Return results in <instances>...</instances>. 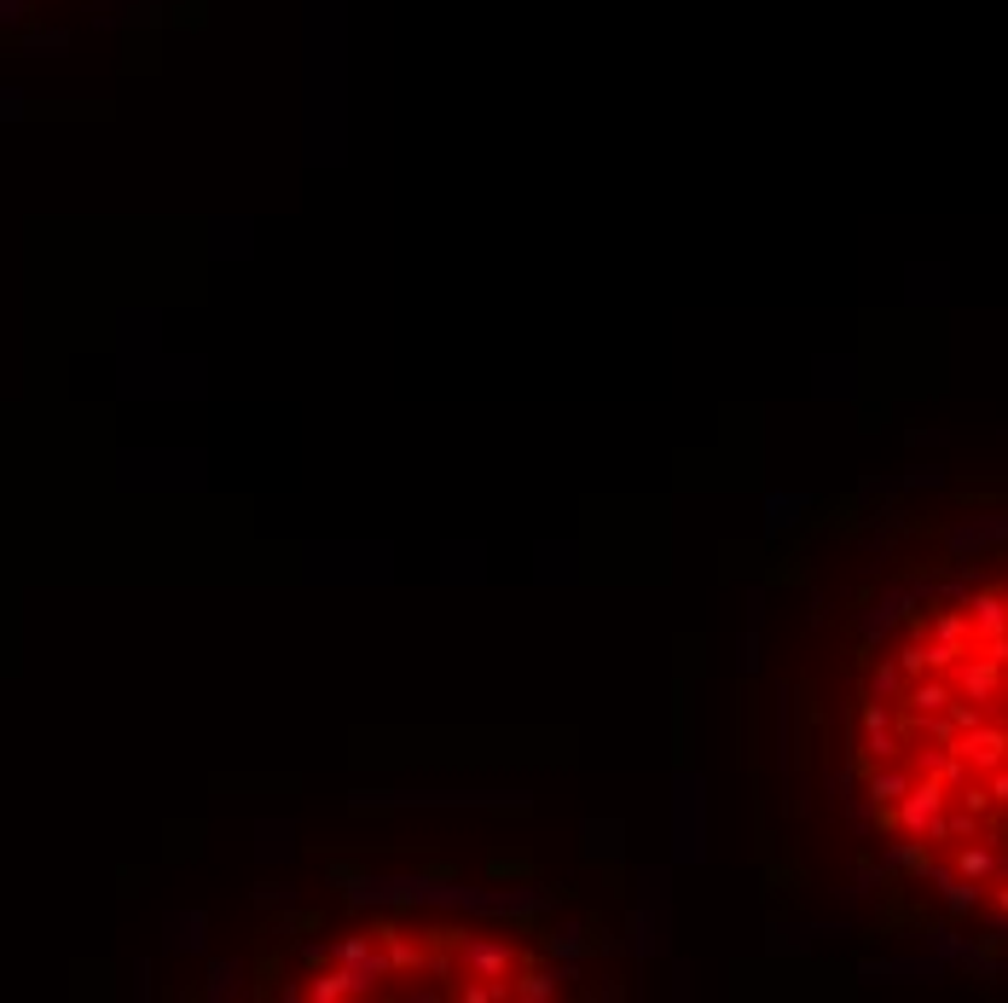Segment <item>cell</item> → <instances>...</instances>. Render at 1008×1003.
<instances>
[{"label": "cell", "mask_w": 1008, "mask_h": 1003, "mask_svg": "<svg viewBox=\"0 0 1008 1003\" xmlns=\"http://www.w3.org/2000/svg\"><path fill=\"white\" fill-rule=\"evenodd\" d=\"M284 992L307 1003H533L557 992V974L517 928L377 916L307 946Z\"/></svg>", "instance_id": "cell-1"}]
</instances>
